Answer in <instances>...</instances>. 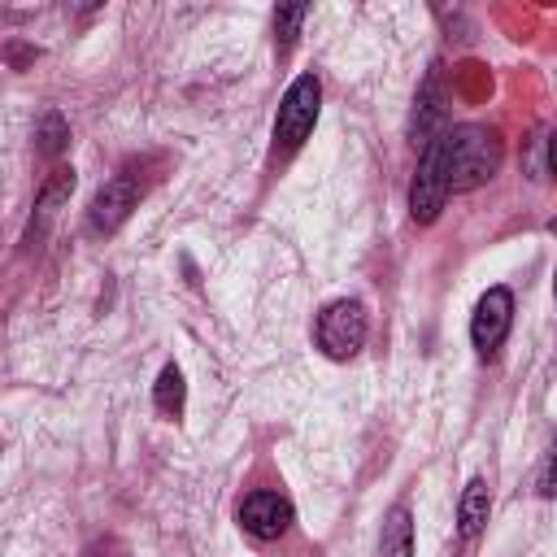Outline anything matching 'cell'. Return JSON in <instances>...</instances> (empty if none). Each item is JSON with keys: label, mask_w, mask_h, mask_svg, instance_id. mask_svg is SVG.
Returning <instances> with one entry per match:
<instances>
[{"label": "cell", "mask_w": 557, "mask_h": 557, "mask_svg": "<svg viewBox=\"0 0 557 557\" xmlns=\"http://www.w3.org/2000/svg\"><path fill=\"white\" fill-rule=\"evenodd\" d=\"M292 518H296V509H292V500L278 496V492H248V496L239 500V522H244V531L257 535V540H278V535L292 527Z\"/></svg>", "instance_id": "cell-6"}, {"label": "cell", "mask_w": 557, "mask_h": 557, "mask_svg": "<svg viewBox=\"0 0 557 557\" xmlns=\"http://www.w3.org/2000/svg\"><path fill=\"white\" fill-rule=\"evenodd\" d=\"M435 100H440V74H431V78H426V87H422V113H418V122H413V131H418V135L440 117V104H435Z\"/></svg>", "instance_id": "cell-13"}, {"label": "cell", "mask_w": 557, "mask_h": 557, "mask_svg": "<svg viewBox=\"0 0 557 557\" xmlns=\"http://www.w3.org/2000/svg\"><path fill=\"white\" fill-rule=\"evenodd\" d=\"M152 400H157V409H161V413H170V418H178V413H183L187 387H183L178 366H165V370H161V379H157V387H152Z\"/></svg>", "instance_id": "cell-11"}, {"label": "cell", "mask_w": 557, "mask_h": 557, "mask_svg": "<svg viewBox=\"0 0 557 557\" xmlns=\"http://www.w3.org/2000/svg\"><path fill=\"white\" fill-rule=\"evenodd\" d=\"M487 509H492L487 483H483V479H470V483H466V492H461V509H457L461 535H479V531H483V522H487Z\"/></svg>", "instance_id": "cell-10"}, {"label": "cell", "mask_w": 557, "mask_h": 557, "mask_svg": "<svg viewBox=\"0 0 557 557\" xmlns=\"http://www.w3.org/2000/svg\"><path fill=\"white\" fill-rule=\"evenodd\" d=\"M70 191H74V170H57V174L44 183V191H39V205H35V218H30V231H26V239H35V235L48 226V218L57 213V205H61Z\"/></svg>", "instance_id": "cell-8"}, {"label": "cell", "mask_w": 557, "mask_h": 557, "mask_svg": "<svg viewBox=\"0 0 557 557\" xmlns=\"http://www.w3.org/2000/svg\"><path fill=\"white\" fill-rule=\"evenodd\" d=\"M379 557H413V522L409 509L396 505L383 522V540H379Z\"/></svg>", "instance_id": "cell-9"}, {"label": "cell", "mask_w": 557, "mask_h": 557, "mask_svg": "<svg viewBox=\"0 0 557 557\" xmlns=\"http://www.w3.org/2000/svg\"><path fill=\"white\" fill-rule=\"evenodd\" d=\"M444 200H448V131L426 144L418 174H413V187H409V209L418 222H435Z\"/></svg>", "instance_id": "cell-2"}, {"label": "cell", "mask_w": 557, "mask_h": 557, "mask_svg": "<svg viewBox=\"0 0 557 557\" xmlns=\"http://www.w3.org/2000/svg\"><path fill=\"white\" fill-rule=\"evenodd\" d=\"M509 322H513V296L505 287H487L483 300L474 305V322H470V339L483 357H492L505 335H509Z\"/></svg>", "instance_id": "cell-5"}, {"label": "cell", "mask_w": 557, "mask_h": 557, "mask_svg": "<svg viewBox=\"0 0 557 557\" xmlns=\"http://www.w3.org/2000/svg\"><path fill=\"white\" fill-rule=\"evenodd\" d=\"M135 200H139V183H135L131 174L109 178V183L96 191V200H91V231H113V226H122L126 213L135 209Z\"/></svg>", "instance_id": "cell-7"}, {"label": "cell", "mask_w": 557, "mask_h": 557, "mask_svg": "<svg viewBox=\"0 0 557 557\" xmlns=\"http://www.w3.org/2000/svg\"><path fill=\"white\" fill-rule=\"evenodd\" d=\"M39 148H44L48 157H57V152L65 148V122H61L57 113L44 117V126H39Z\"/></svg>", "instance_id": "cell-14"}, {"label": "cell", "mask_w": 557, "mask_h": 557, "mask_svg": "<svg viewBox=\"0 0 557 557\" xmlns=\"http://www.w3.org/2000/svg\"><path fill=\"white\" fill-rule=\"evenodd\" d=\"M318 100H322V83L313 74H300L283 91V104H278V117H274V139H278L283 152H292V148L305 144V135L318 122Z\"/></svg>", "instance_id": "cell-3"}, {"label": "cell", "mask_w": 557, "mask_h": 557, "mask_svg": "<svg viewBox=\"0 0 557 557\" xmlns=\"http://www.w3.org/2000/svg\"><path fill=\"white\" fill-rule=\"evenodd\" d=\"M500 165V139L487 126L448 131V191H470L487 183Z\"/></svg>", "instance_id": "cell-1"}, {"label": "cell", "mask_w": 557, "mask_h": 557, "mask_svg": "<svg viewBox=\"0 0 557 557\" xmlns=\"http://www.w3.org/2000/svg\"><path fill=\"white\" fill-rule=\"evenodd\" d=\"M309 17V4H287V9H278L274 13V30H278V52H287L292 44H296V30H300V22Z\"/></svg>", "instance_id": "cell-12"}, {"label": "cell", "mask_w": 557, "mask_h": 557, "mask_svg": "<svg viewBox=\"0 0 557 557\" xmlns=\"http://www.w3.org/2000/svg\"><path fill=\"white\" fill-rule=\"evenodd\" d=\"M366 344V309L357 300H335L318 313V348L335 361L352 357Z\"/></svg>", "instance_id": "cell-4"}]
</instances>
